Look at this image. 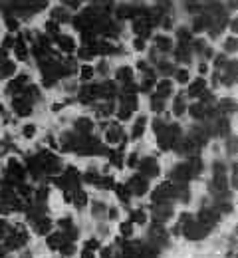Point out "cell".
Segmentation results:
<instances>
[{
    "label": "cell",
    "instance_id": "cell-51",
    "mask_svg": "<svg viewBox=\"0 0 238 258\" xmlns=\"http://www.w3.org/2000/svg\"><path fill=\"white\" fill-rule=\"evenodd\" d=\"M101 256H103V258H109V248H105L103 252H101Z\"/></svg>",
    "mask_w": 238,
    "mask_h": 258
},
{
    "label": "cell",
    "instance_id": "cell-35",
    "mask_svg": "<svg viewBox=\"0 0 238 258\" xmlns=\"http://www.w3.org/2000/svg\"><path fill=\"white\" fill-rule=\"evenodd\" d=\"M121 232L125 234V236L131 234V222H123V224H121Z\"/></svg>",
    "mask_w": 238,
    "mask_h": 258
},
{
    "label": "cell",
    "instance_id": "cell-33",
    "mask_svg": "<svg viewBox=\"0 0 238 258\" xmlns=\"http://www.w3.org/2000/svg\"><path fill=\"white\" fill-rule=\"evenodd\" d=\"M127 165H129V167H137V165H139V159H137V155H129V159H127Z\"/></svg>",
    "mask_w": 238,
    "mask_h": 258
},
{
    "label": "cell",
    "instance_id": "cell-13",
    "mask_svg": "<svg viewBox=\"0 0 238 258\" xmlns=\"http://www.w3.org/2000/svg\"><path fill=\"white\" fill-rule=\"evenodd\" d=\"M14 109L18 111L20 115H28L30 113V105H26V103H22V101H18V99H14Z\"/></svg>",
    "mask_w": 238,
    "mask_h": 258
},
{
    "label": "cell",
    "instance_id": "cell-45",
    "mask_svg": "<svg viewBox=\"0 0 238 258\" xmlns=\"http://www.w3.org/2000/svg\"><path fill=\"white\" fill-rule=\"evenodd\" d=\"M4 230H6V222H4V220H0V238L4 236Z\"/></svg>",
    "mask_w": 238,
    "mask_h": 258
},
{
    "label": "cell",
    "instance_id": "cell-15",
    "mask_svg": "<svg viewBox=\"0 0 238 258\" xmlns=\"http://www.w3.org/2000/svg\"><path fill=\"white\" fill-rule=\"evenodd\" d=\"M72 198H74V203H75L78 207H83L85 203H88V195H85V193H82V191H78Z\"/></svg>",
    "mask_w": 238,
    "mask_h": 258
},
{
    "label": "cell",
    "instance_id": "cell-17",
    "mask_svg": "<svg viewBox=\"0 0 238 258\" xmlns=\"http://www.w3.org/2000/svg\"><path fill=\"white\" fill-rule=\"evenodd\" d=\"M185 111V101H183V95H177L175 99V115H183Z\"/></svg>",
    "mask_w": 238,
    "mask_h": 258
},
{
    "label": "cell",
    "instance_id": "cell-1",
    "mask_svg": "<svg viewBox=\"0 0 238 258\" xmlns=\"http://www.w3.org/2000/svg\"><path fill=\"white\" fill-rule=\"evenodd\" d=\"M207 232H208V228H198L197 224H187L185 227V234L188 238H202Z\"/></svg>",
    "mask_w": 238,
    "mask_h": 258
},
{
    "label": "cell",
    "instance_id": "cell-26",
    "mask_svg": "<svg viewBox=\"0 0 238 258\" xmlns=\"http://www.w3.org/2000/svg\"><path fill=\"white\" fill-rule=\"evenodd\" d=\"M91 76H93V69H91L89 66H83V68H82V78H83V79H89Z\"/></svg>",
    "mask_w": 238,
    "mask_h": 258
},
{
    "label": "cell",
    "instance_id": "cell-9",
    "mask_svg": "<svg viewBox=\"0 0 238 258\" xmlns=\"http://www.w3.org/2000/svg\"><path fill=\"white\" fill-rule=\"evenodd\" d=\"M157 91H159V98H163V95H169V93H171V82H169V79H163V82L157 85Z\"/></svg>",
    "mask_w": 238,
    "mask_h": 258
},
{
    "label": "cell",
    "instance_id": "cell-50",
    "mask_svg": "<svg viewBox=\"0 0 238 258\" xmlns=\"http://www.w3.org/2000/svg\"><path fill=\"white\" fill-rule=\"evenodd\" d=\"M117 217V211H115V208H111V213H109V218H115Z\"/></svg>",
    "mask_w": 238,
    "mask_h": 258
},
{
    "label": "cell",
    "instance_id": "cell-48",
    "mask_svg": "<svg viewBox=\"0 0 238 258\" xmlns=\"http://www.w3.org/2000/svg\"><path fill=\"white\" fill-rule=\"evenodd\" d=\"M234 46H236L234 40H228V42H226V48H228V50H230V48H234Z\"/></svg>",
    "mask_w": 238,
    "mask_h": 258
},
{
    "label": "cell",
    "instance_id": "cell-24",
    "mask_svg": "<svg viewBox=\"0 0 238 258\" xmlns=\"http://www.w3.org/2000/svg\"><path fill=\"white\" fill-rule=\"evenodd\" d=\"M214 187H216V189H226V179H224L222 175L214 179Z\"/></svg>",
    "mask_w": 238,
    "mask_h": 258
},
{
    "label": "cell",
    "instance_id": "cell-20",
    "mask_svg": "<svg viewBox=\"0 0 238 258\" xmlns=\"http://www.w3.org/2000/svg\"><path fill=\"white\" fill-rule=\"evenodd\" d=\"M131 78V68H121L117 72V79H129Z\"/></svg>",
    "mask_w": 238,
    "mask_h": 258
},
{
    "label": "cell",
    "instance_id": "cell-3",
    "mask_svg": "<svg viewBox=\"0 0 238 258\" xmlns=\"http://www.w3.org/2000/svg\"><path fill=\"white\" fill-rule=\"evenodd\" d=\"M149 28H151V22H149V20H135V24H133V30L137 32V34H141L143 38L149 34Z\"/></svg>",
    "mask_w": 238,
    "mask_h": 258
},
{
    "label": "cell",
    "instance_id": "cell-16",
    "mask_svg": "<svg viewBox=\"0 0 238 258\" xmlns=\"http://www.w3.org/2000/svg\"><path fill=\"white\" fill-rule=\"evenodd\" d=\"M145 121H147V119H145V117H139V119H137V123H135V127H133V137H139V135H141V133H143Z\"/></svg>",
    "mask_w": 238,
    "mask_h": 258
},
{
    "label": "cell",
    "instance_id": "cell-21",
    "mask_svg": "<svg viewBox=\"0 0 238 258\" xmlns=\"http://www.w3.org/2000/svg\"><path fill=\"white\" fill-rule=\"evenodd\" d=\"M157 46H159L161 48V50H169V48H171V40L169 38H157Z\"/></svg>",
    "mask_w": 238,
    "mask_h": 258
},
{
    "label": "cell",
    "instance_id": "cell-41",
    "mask_svg": "<svg viewBox=\"0 0 238 258\" xmlns=\"http://www.w3.org/2000/svg\"><path fill=\"white\" fill-rule=\"evenodd\" d=\"M46 28H48V32H58V24L56 22H48Z\"/></svg>",
    "mask_w": 238,
    "mask_h": 258
},
{
    "label": "cell",
    "instance_id": "cell-44",
    "mask_svg": "<svg viewBox=\"0 0 238 258\" xmlns=\"http://www.w3.org/2000/svg\"><path fill=\"white\" fill-rule=\"evenodd\" d=\"M153 78H151V79H145V85H143V89H149V88H153Z\"/></svg>",
    "mask_w": 238,
    "mask_h": 258
},
{
    "label": "cell",
    "instance_id": "cell-53",
    "mask_svg": "<svg viewBox=\"0 0 238 258\" xmlns=\"http://www.w3.org/2000/svg\"><path fill=\"white\" fill-rule=\"evenodd\" d=\"M2 256H4V250H2V248H0V258H2Z\"/></svg>",
    "mask_w": 238,
    "mask_h": 258
},
{
    "label": "cell",
    "instance_id": "cell-28",
    "mask_svg": "<svg viewBox=\"0 0 238 258\" xmlns=\"http://www.w3.org/2000/svg\"><path fill=\"white\" fill-rule=\"evenodd\" d=\"M97 185H99V187H105V189H111V187H113V181H111V177H105V179L99 181Z\"/></svg>",
    "mask_w": 238,
    "mask_h": 258
},
{
    "label": "cell",
    "instance_id": "cell-8",
    "mask_svg": "<svg viewBox=\"0 0 238 258\" xmlns=\"http://www.w3.org/2000/svg\"><path fill=\"white\" fill-rule=\"evenodd\" d=\"M201 91H204V79H197V82L188 88V95H198Z\"/></svg>",
    "mask_w": 238,
    "mask_h": 258
},
{
    "label": "cell",
    "instance_id": "cell-39",
    "mask_svg": "<svg viewBox=\"0 0 238 258\" xmlns=\"http://www.w3.org/2000/svg\"><path fill=\"white\" fill-rule=\"evenodd\" d=\"M178 38H181V40H188V38H191V36H188V30H178Z\"/></svg>",
    "mask_w": 238,
    "mask_h": 258
},
{
    "label": "cell",
    "instance_id": "cell-23",
    "mask_svg": "<svg viewBox=\"0 0 238 258\" xmlns=\"http://www.w3.org/2000/svg\"><path fill=\"white\" fill-rule=\"evenodd\" d=\"M117 195L121 197V201H123V203H127V201H129V191H127V187H117Z\"/></svg>",
    "mask_w": 238,
    "mask_h": 258
},
{
    "label": "cell",
    "instance_id": "cell-11",
    "mask_svg": "<svg viewBox=\"0 0 238 258\" xmlns=\"http://www.w3.org/2000/svg\"><path fill=\"white\" fill-rule=\"evenodd\" d=\"M75 127H78V131H82V133H88V131H91L93 123H91L89 119H79L78 123H75Z\"/></svg>",
    "mask_w": 238,
    "mask_h": 258
},
{
    "label": "cell",
    "instance_id": "cell-19",
    "mask_svg": "<svg viewBox=\"0 0 238 258\" xmlns=\"http://www.w3.org/2000/svg\"><path fill=\"white\" fill-rule=\"evenodd\" d=\"M201 220H204V222H208V224H214V220H216V214L208 213V211H202V213H201Z\"/></svg>",
    "mask_w": 238,
    "mask_h": 258
},
{
    "label": "cell",
    "instance_id": "cell-46",
    "mask_svg": "<svg viewBox=\"0 0 238 258\" xmlns=\"http://www.w3.org/2000/svg\"><path fill=\"white\" fill-rule=\"evenodd\" d=\"M82 258H93V254H91V250H88V248H85V250L82 252Z\"/></svg>",
    "mask_w": 238,
    "mask_h": 258
},
{
    "label": "cell",
    "instance_id": "cell-49",
    "mask_svg": "<svg viewBox=\"0 0 238 258\" xmlns=\"http://www.w3.org/2000/svg\"><path fill=\"white\" fill-rule=\"evenodd\" d=\"M224 64V56H220V58H216V66H222Z\"/></svg>",
    "mask_w": 238,
    "mask_h": 258
},
{
    "label": "cell",
    "instance_id": "cell-30",
    "mask_svg": "<svg viewBox=\"0 0 238 258\" xmlns=\"http://www.w3.org/2000/svg\"><path fill=\"white\" fill-rule=\"evenodd\" d=\"M82 40H83V44H93V34L91 32H83Z\"/></svg>",
    "mask_w": 238,
    "mask_h": 258
},
{
    "label": "cell",
    "instance_id": "cell-14",
    "mask_svg": "<svg viewBox=\"0 0 238 258\" xmlns=\"http://www.w3.org/2000/svg\"><path fill=\"white\" fill-rule=\"evenodd\" d=\"M14 52H16V58H20V60H24V58H26V54H28V52H26V46L22 44V40H18V42H16Z\"/></svg>",
    "mask_w": 238,
    "mask_h": 258
},
{
    "label": "cell",
    "instance_id": "cell-31",
    "mask_svg": "<svg viewBox=\"0 0 238 258\" xmlns=\"http://www.w3.org/2000/svg\"><path fill=\"white\" fill-rule=\"evenodd\" d=\"M111 163L115 165V167H121V165H123V161H121V155L113 153V155H111Z\"/></svg>",
    "mask_w": 238,
    "mask_h": 258
},
{
    "label": "cell",
    "instance_id": "cell-34",
    "mask_svg": "<svg viewBox=\"0 0 238 258\" xmlns=\"http://www.w3.org/2000/svg\"><path fill=\"white\" fill-rule=\"evenodd\" d=\"M34 131H36L34 125H26V127H24V135H26V137H34Z\"/></svg>",
    "mask_w": 238,
    "mask_h": 258
},
{
    "label": "cell",
    "instance_id": "cell-40",
    "mask_svg": "<svg viewBox=\"0 0 238 258\" xmlns=\"http://www.w3.org/2000/svg\"><path fill=\"white\" fill-rule=\"evenodd\" d=\"M6 26H8V30H16L18 28V22L16 20H6Z\"/></svg>",
    "mask_w": 238,
    "mask_h": 258
},
{
    "label": "cell",
    "instance_id": "cell-42",
    "mask_svg": "<svg viewBox=\"0 0 238 258\" xmlns=\"http://www.w3.org/2000/svg\"><path fill=\"white\" fill-rule=\"evenodd\" d=\"M135 48H137V50H143V48H145L143 38H137V40H135Z\"/></svg>",
    "mask_w": 238,
    "mask_h": 258
},
{
    "label": "cell",
    "instance_id": "cell-36",
    "mask_svg": "<svg viewBox=\"0 0 238 258\" xmlns=\"http://www.w3.org/2000/svg\"><path fill=\"white\" fill-rule=\"evenodd\" d=\"M129 115H131V109H127V107H121V111H119V117H121V119H127Z\"/></svg>",
    "mask_w": 238,
    "mask_h": 258
},
{
    "label": "cell",
    "instance_id": "cell-47",
    "mask_svg": "<svg viewBox=\"0 0 238 258\" xmlns=\"http://www.w3.org/2000/svg\"><path fill=\"white\" fill-rule=\"evenodd\" d=\"M97 69H99L101 74H105V72H107V66H105V62H101L99 66H97Z\"/></svg>",
    "mask_w": 238,
    "mask_h": 258
},
{
    "label": "cell",
    "instance_id": "cell-29",
    "mask_svg": "<svg viewBox=\"0 0 238 258\" xmlns=\"http://www.w3.org/2000/svg\"><path fill=\"white\" fill-rule=\"evenodd\" d=\"M177 79H178V82H187V79H188L187 69H178V72H177Z\"/></svg>",
    "mask_w": 238,
    "mask_h": 258
},
{
    "label": "cell",
    "instance_id": "cell-6",
    "mask_svg": "<svg viewBox=\"0 0 238 258\" xmlns=\"http://www.w3.org/2000/svg\"><path fill=\"white\" fill-rule=\"evenodd\" d=\"M14 72H16V66H14V62H2V69H0V78L12 76Z\"/></svg>",
    "mask_w": 238,
    "mask_h": 258
},
{
    "label": "cell",
    "instance_id": "cell-32",
    "mask_svg": "<svg viewBox=\"0 0 238 258\" xmlns=\"http://www.w3.org/2000/svg\"><path fill=\"white\" fill-rule=\"evenodd\" d=\"M153 109H155V111H161V109H163V101H161L159 95L153 99Z\"/></svg>",
    "mask_w": 238,
    "mask_h": 258
},
{
    "label": "cell",
    "instance_id": "cell-18",
    "mask_svg": "<svg viewBox=\"0 0 238 258\" xmlns=\"http://www.w3.org/2000/svg\"><path fill=\"white\" fill-rule=\"evenodd\" d=\"M93 48H82V50H79V58H82V60H91V58H93Z\"/></svg>",
    "mask_w": 238,
    "mask_h": 258
},
{
    "label": "cell",
    "instance_id": "cell-38",
    "mask_svg": "<svg viewBox=\"0 0 238 258\" xmlns=\"http://www.w3.org/2000/svg\"><path fill=\"white\" fill-rule=\"evenodd\" d=\"M54 18H64V20H68V14L64 12V10H56V12H54Z\"/></svg>",
    "mask_w": 238,
    "mask_h": 258
},
{
    "label": "cell",
    "instance_id": "cell-37",
    "mask_svg": "<svg viewBox=\"0 0 238 258\" xmlns=\"http://www.w3.org/2000/svg\"><path fill=\"white\" fill-rule=\"evenodd\" d=\"M85 248H89V250H93V248H97V240H95V238H91V240H88V242H85Z\"/></svg>",
    "mask_w": 238,
    "mask_h": 258
},
{
    "label": "cell",
    "instance_id": "cell-4",
    "mask_svg": "<svg viewBox=\"0 0 238 258\" xmlns=\"http://www.w3.org/2000/svg\"><path fill=\"white\" fill-rule=\"evenodd\" d=\"M64 242H69V240H66V236L64 234H52L50 238H48V246L54 250V248H62Z\"/></svg>",
    "mask_w": 238,
    "mask_h": 258
},
{
    "label": "cell",
    "instance_id": "cell-22",
    "mask_svg": "<svg viewBox=\"0 0 238 258\" xmlns=\"http://www.w3.org/2000/svg\"><path fill=\"white\" fill-rule=\"evenodd\" d=\"M131 220H135V222H139V224H143L145 222V213L143 211H135L131 214Z\"/></svg>",
    "mask_w": 238,
    "mask_h": 258
},
{
    "label": "cell",
    "instance_id": "cell-43",
    "mask_svg": "<svg viewBox=\"0 0 238 258\" xmlns=\"http://www.w3.org/2000/svg\"><path fill=\"white\" fill-rule=\"evenodd\" d=\"M83 181H88V183H95V173H85V179Z\"/></svg>",
    "mask_w": 238,
    "mask_h": 258
},
{
    "label": "cell",
    "instance_id": "cell-52",
    "mask_svg": "<svg viewBox=\"0 0 238 258\" xmlns=\"http://www.w3.org/2000/svg\"><path fill=\"white\" fill-rule=\"evenodd\" d=\"M4 46H12V38H6V40H4Z\"/></svg>",
    "mask_w": 238,
    "mask_h": 258
},
{
    "label": "cell",
    "instance_id": "cell-7",
    "mask_svg": "<svg viewBox=\"0 0 238 258\" xmlns=\"http://www.w3.org/2000/svg\"><path fill=\"white\" fill-rule=\"evenodd\" d=\"M54 38L60 42V46H62L66 52H74V40L72 38H64V36H54Z\"/></svg>",
    "mask_w": 238,
    "mask_h": 258
},
{
    "label": "cell",
    "instance_id": "cell-2",
    "mask_svg": "<svg viewBox=\"0 0 238 258\" xmlns=\"http://www.w3.org/2000/svg\"><path fill=\"white\" fill-rule=\"evenodd\" d=\"M139 167H141V171L145 175H157L159 173V167H157V163H155V159H145L143 163H139Z\"/></svg>",
    "mask_w": 238,
    "mask_h": 258
},
{
    "label": "cell",
    "instance_id": "cell-5",
    "mask_svg": "<svg viewBox=\"0 0 238 258\" xmlns=\"http://www.w3.org/2000/svg\"><path fill=\"white\" fill-rule=\"evenodd\" d=\"M131 187L135 189V195H143L145 189H147V183H145L141 177H137V179H133V181H131Z\"/></svg>",
    "mask_w": 238,
    "mask_h": 258
},
{
    "label": "cell",
    "instance_id": "cell-25",
    "mask_svg": "<svg viewBox=\"0 0 238 258\" xmlns=\"http://www.w3.org/2000/svg\"><path fill=\"white\" fill-rule=\"evenodd\" d=\"M191 113H193V117H197V119H198V117H202L204 111H202L201 105H193V107H191Z\"/></svg>",
    "mask_w": 238,
    "mask_h": 258
},
{
    "label": "cell",
    "instance_id": "cell-10",
    "mask_svg": "<svg viewBox=\"0 0 238 258\" xmlns=\"http://www.w3.org/2000/svg\"><path fill=\"white\" fill-rule=\"evenodd\" d=\"M119 139H121V129L111 127L109 131H107V141H109V143H117Z\"/></svg>",
    "mask_w": 238,
    "mask_h": 258
},
{
    "label": "cell",
    "instance_id": "cell-27",
    "mask_svg": "<svg viewBox=\"0 0 238 258\" xmlns=\"http://www.w3.org/2000/svg\"><path fill=\"white\" fill-rule=\"evenodd\" d=\"M62 252H64L66 256L72 254V252H74V244H72V242H64V244H62Z\"/></svg>",
    "mask_w": 238,
    "mask_h": 258
},
{
    "label": "cell",
    "instance_id": "cell-12",
    "mask_svg": "<svg viewBox=\"0 0 238 258\" xmlns=\"http://www.w3.org/2000/svg\"><path fill=\"white\" fill-rule=\"evenodd\" d=\"M50 227H52V222H50V220H42V222H40V220H38V224H36V232L38 234H46L48 232V230H50Z\"/></svg>",
    "mask_w": 238,
    "mask_h": 258
}]
</instances>
